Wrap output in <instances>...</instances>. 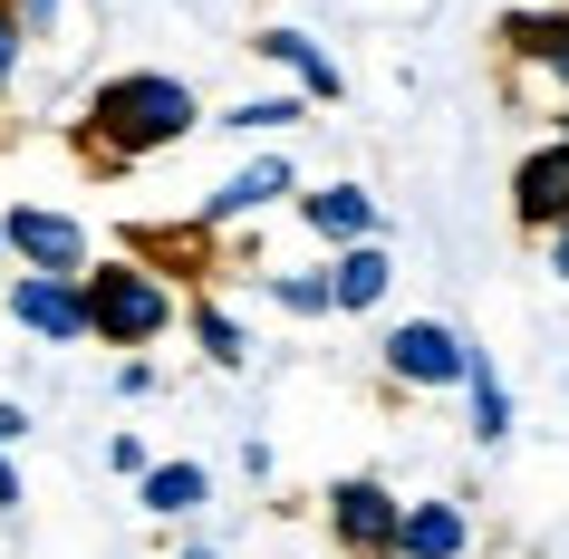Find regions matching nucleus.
<instances>
[{
	"label": "nucleus",
	"instance_id": "a878e982",
	"mask_svg": "<svg viewBox=\"0 0 569 559\" xmlns=\"http://www.w3.org/2000/svg\"><path fill=\"white\" fill-rule=\"evenodd\" d=\"M550 270H560V280H569V232H550Z\"/></svg>",
	"mask_w": 569,
	"mask_h": 559
},
{
	"label": "nucleus",
	"instance_id": "4be33fe9",
	"mask_svg": "<svg viewBox=\"0 0 569 559\" xmlns=\"http://www.w3.org/2000/svg\"><path fill=\"white\" fill-rule=\"evenodd\" d=\"M68 10H78V0H20V30H30V39H39V30H59Z\"/></svg>",
	"mask_w": 569,
	"mask_h": 559
},
{
	"label": "nucleus",
	"instance_id": "a211bd4d",
	"mask_svg": "<svg viewBox=\"0 0 569 559\" xmlns=\"http://www.w3.org/2000/svg\"><path fill=\"white\" fill-rule=\"evenodd\" d=\"M270 299H280L290 319H338V299H329V270H270Z\"/></svg>",
	"mask_w": 569,
	"mask_h": 559
},
{
	"label": "nucleus",
	"instance_id": "423d86ee",
	"mask_svg": "<svg viewBox=\"0 0 569 559\" xmlns=\"http://www.w3.org/2000/svg\"><path fill=\"white\" fill-rule=\"evenodd\" d=\"M0 309L30 328L39 348H78V338H88V290H78V280H59V270H10Z\"/></svg>",
	"mask_w": 569,
	"mask_h": 559
},
{
	"label": "nucleus",
	"instance_id": "b1692460",
	"mask_svg": "<svg viewBox=\"0 0 569 559\" xmlns=\"http://www.w3.org/2000/svg\"><path fill=\"white\" fill-rule=\"evenodd\" d=\"M20 501H30V492H20V463L0 453V511H20Z\"/></svg>",
	"mask_w": 569,
	"mask_h": 559
},
{
	"label": "nucleus",
	"instance_id": "0eeeda50",
	"mask_svg": "<svg viewBox=\"0 0 569 559\" xmlns=\"http://www.w3.org/2000/svg\"><path fill=\"white\" fill-rule=\"evenodd\" d=\"M270 203H300V164L290 154H251V164H232V174L203 193V232H222V222H251V212H270Z\"/></svg>",
	"mask_w": 569,
	"mask_h": 559
},
{
	"label": "nucleus",
	"instance_id": "f257e3e1",
	"mask_svg": "<svg viewBox=\"0 0 569 559\" xmlns=\"http://www.w3.org/2000/svg\"><path fill=\"white\" fill-rule=\"evenodd\" d=\"M203 126V97L183 88L174 68H126V78H107V88L88 97V117H78V146L107 164V174H126V164H146V154L183 146Z\"/></svg>",
	"mask_w": 569,
	"mask_h": 559
},
{
	"label": "nucleus",
	"instance_id": "2eb2a0df",
	"mask_svg": "<svg viewBox=\"0 0 569 559\" xmlns=\"http://www.w3.org/2000/svg\"><path fill=\"white\" fill-rule=\"evenodd\" d=\"M183 319H193V348H203V367H222V377H241V367H251V328H241L222 299H183Z\"/></svg>",
	"mask_w": 569,
	"mask_h": 559
},
{
	"label": "nucleus",
	"instance_id": "6ab92c4d",
	"mask_svg": "<svg viewBox=\"0 0 569 559\" xmlns=\"http://www.w3.org/2000/svg\"><path fill=\"white\" fill-rule=\"evenodd\" d=\"M20 68H30V30H20V0H0V97L20 88Z\"/></svg>",
	"mask_w": 569,
	"mask_h": 559
},
{
	"label": "nucleus",
	"instance_id": "393cba45",
	"mask_svg": "<svg viewBox=\"0 0 569 559\" xmlns=\"http://www.w3.org/2000/svg\"><path fill=\"white\" fill-rule=\"evenodd\" d=\"M183 559H222V540H203V530H183Z\"/></svg>",
	"mask_w": 569,
	"mask_h": 559
},
{
	"label": "nucleus",
	"instance_id": "5701e85b",
	"mask_svg": "<svg viewBox=\"0 0 569 559\" xmlns=\"http://www.w3.org/2000/svg\"><path fill=\"white\" fill-rule=\"evenodd\" d=\"M20 443H30V406H10V396H0V453H20Z\"/></svg>",
	"mask_w": 569,
	"mask_h": 559
},
{
	"label": "nucleus",
	"instance_id": "7ed1b4c3",
	"mask_svg": "<svg viewBox=\"0 0 569 559\" xmlns=\"http://www.w3.org/2000/svg\"><path fill=\"white\" fill-rule=\"evenodd\" d=\"M473 338L453 319H396L387 338H377V367H387L396 386H416V396H463V377H473Z\"/></svg>",
	"mask_w": 569,
	"mask_h": 559
},
{
	"label": "nucleus",
	"instance_id": "f3484780",
	"mask_svg": "<svg viewBox=\"0 0 569 559\" xmlns=\"http://www.w3.org/2000/svg\"><path fill=\"white\" fill-rule=\"evenodd\" d=\"M309 117V97L290 88V97H241V107H222V126L232 136H280V126H300Z\"/></svg>",
	"mask_w": 569,
	"mask_h": 559
},
{
	"label": "nucleus",
	"instance_id": "9b49d317",
	"mask_svg": "<svg viewBox=\"0 0 569 559\" xmlns=\"http://www.w3.org/2000/svg\"><path fill=\"white\" fill-rule=\"evenodd\" d=\"M251 49H261L270 68H290V88H300L309 107H329V97H348V78H338V59H329V49H319L309 30H261Z\"/></svg>",
	"mask_w": 569,
	"mask_h": 559
},
{
	"label": "nucleus",
	"instance_id": "6e6552de",
	"mask_svg": "<svg viewBox=\"0 0 569 559\" xmlns=\"http://www.w3.org/2000/svg\"><path fill=\"white\" fill-rule=\"evenodd\" d=\"M511 222H521V232H540V241L569 232V146H560V136L511 164Z\"/></svg>",
	"mask_w": 569,
	"mask_h": 559
},
{
	"label": "nucleus",
	"instance_id": "ddd939ff",
	"mask_svg": "<svg viewBox=\"0 0 569 559\" xmlns=\"http://www.w3.org/2000/svg\"><path fill=\"white\" fill-rule=\"evenodd\" d=\"M387 280H396L387 241H358V251H338V261H329V299L348 309V319H367V309L387 299Z\"/></svg>",
	"mask_w": 569,
	"mask_h": 559
},
{
	"label": "nucleus",
	"instance_id": "f8f14e48",
	"mask_svg": "<svg viewBox=\"0 0 569 559\" xmlns=\"http://www.w3.org/2000/svg\"><path fill=\"white\" fill-rule=\"evenodd\" d=\"M492 39H502V59H521V68H550V59L569 49V10H560V0H521V10H511V20H502Z\"/></svg>",
	"mask_w": 569,
	"mask_h": 559
},
{
	"label": "nucleus",
	"instance_id": "39448f33",
	"mask_svg": "<svg viewBox=\"0 0 569 559\" xmlns=\"http://www.w3.org/2000/svg\"><path fill=\"white\" fill-rule=\"evenodd\" d=\"M0 251H10L20 270H59V280H78V270L97 261L88 222L59 212V203H10V212H0Z\"/></svg>",
	"mask_w": 569,
	"mask_h": 559
},
{
	"label": "nucleus",
	"instance_id": "cd10ccee",
	"mask_svg": "<svg viewBox=\"0 0 569 559\" xmlns=\"http://www.w3.org/2000/svg\"><path fill=\"white\" fill-rule=\"evenodd\" d=\"M560 146H569V107H560Z\"/></svg>",
	"mask_w": 569,
	"mask_h": 559
},
{
	"label": "nucleus",
	"instance_id": "4468645a",
	"mask_svg": "<svg viewBox=\"0 0 569 559\" xmlns=\"http://www.w3.org/2000/svg\"><path fill=\"white\" fill-rule=\"evenodd\" d=\"M136 501H146L154 521H193V511L212 501V472L203 463H146L136 472Z\"/></svg>",
	"mask_w": 569,
	"mask_h": 559
},
{
	"label": "nucleus",
	"instance_id": "dca6fc26",
	"mask_svg": "<svg viewBox=\"0 0 569 559\" xmlns=\"http://www.w3.org/2000/svg\"><path fill=\"white\" fill-rule=\"evenodd\" d=\"M463 435H473V443H502L511 435V386L492 377V357H473V377H463Z\"/></svg>",
	"mask_w": 569,
	"mask_h": 559
},
{
	"label": "nucleus",
	"instance_id": "1a4fd4ad",
	"mask_svg": "<svg viewBox=\"0 0 569 559\" xmlns=\"http://www.w3.org/2000/svg\"><path fill=\"white\" fill-rule=\"evenodd\" d=\"M300 232L338 241V251H358V241H387V212H377V193H367V183H319V193H300Z\"/></svg>",
	"mask_w": 569,
	"mask_h": 559
},
{
	"label": "nucleus",
	"instance_id": "f03ea898",
	"mask_svg": "<svg viewBox=\"0 0 569 559\" xmlns=\"http://www.w3.org/2000/svg\"><path fill=\"white\" fill-rule=\"evenodd\" d=\"M78 290H88V338H97V348H154V338L183 319V290L146 261V251L88 261V270H78Z\"/></svg>",
	"mask_w": 569,
	"mask_h": 559
},
{
	"label": "nucleus",
	"instance_id": "bb28decb",
	"mask_svg": "<svg viewBox=\"0 0 569 559\" xmlns=\"http://www.w3.org/2000/svg\"><path fill=\"white\" fill-rule=\"evenodd\" d=\"M550 78H560V97H569V49H560V59H550Z\"/></svg>",
	"mask_w": 569,
	"mask_h": 559
},
{
	"label": "nucleus",
	"instance_id": "9d476101",
	"mask_svg": "<svg viewBox=\"0 0 569 559\" xmlns=\"http://www.w3.org/2000/svg\"><path fill=\"white\" fill-rule=\"evenodd\" d=\"M473 550V511L453 492L435 501H406V521H396V559H463Z\"/></svg>",
	"mask_w": 569,
	"mask_h": 559
},
{
	"label": "nucleus",
	"instance_id": "20e7f679",
	"mask_svg": "<svg viewBox=\"0 0 569 559\" xmlns=\"http://www.w3.org/2000/svg\"><path fill=\"white\" fill-rule=\"evenodd\" d=\"M396 521H406V492L396 482H377V472L329 482V540L348 559H396Z\"/></svg>",
	"mask_w": 569,
	"mask_h": 559
},
{
	"label": "nucleus",
	"instance_id": "aec40b11",
	"mask_svg": "<svg viewBox=\"0 0 569 559\" xmlns=\"http://www.w3.org/2000/svg\"><path fill=\"white\" fill-rule=\"evenodd\" d=\"M154 386H164V377H154V357H117V396H126V406H146Z\"/></svg>",
	"mask_w": 569,
	"mask_h": 559
},
{
	"label": "nucleus",
	"instance_id": "412c9836",
	"mask_svg": "<svg viewBox=\"0 0 569 559\" xmlns=\"http://www.w3.org/2000/svg\"><path fill=\"white\" fill-rule=\"evenodd\" d=\"M146 463H154V453H146V435H107V472H126V482H136Z\"/></svg>",
	"mask_w": 569,
	"mask_h": 559
}]
</instances>
